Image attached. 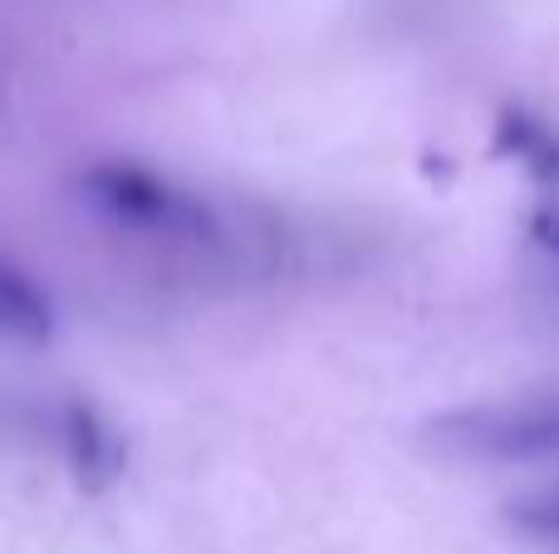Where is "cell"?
<instances>
[{
	"label": "cell",
	"instance_id": "6da1fadb",
	"mask_svg": "<svg viewBox=\"0 0 559 554\" xmlns=\"http://www.w3.org/2000/svg\"><path fill=\"white\" fill-rule=\"evenodd\" d=\"M74 192L84 212L118 236L202 255L231 251V216L212 196L133 157H104V162L79 167Z\"/></svg>",
	"mask_w": 559,
	"mask_h": 554
},
{
	"label": "cell",
	"instance_id": "7a4b0ae2",
	"mask_svg": "<svg viewBox=\"0 0 559 554\" xmlns=\"http://www.w3.org/2000/svg\"><path fill=\"white\" fill-rule=\"evenodd\" d=\"M437 447L491 467H531L559 457V393H521L456 408L437 422Z\"/></svg>",
	"mask_w": 559,
	"mask_h": 554
},
{
	"label": "cell",
	"instance_id": "3957f363",
	"mask_svg": "<svg viewBox=\"0 0 559 554\" xmlns=\"http://www.w3.org/2000/svg\"><path fill=\"white\" fill-rule=\"evenodd\" d=\"M55 339V300L20 261L0 255V344H49Z\"/></svg>",
	"mask_w": 559,
	"mask_h": 554
},
{
	"label": "cell",
	"instance_id": "277c9868",
	"mask_svg": "<svg viewBox=\"0 0 559 554\" xmlns=\"http://www.w3.org/2000/svg\"><path fill=\"white\" fill-rule=\"evenodd\" d=\"M496 143L501 153H511L535 182L545 186H559V133L550 123H535L525 113H506L496 123Z\"/></svg>",
	"mask_w": 559,
	"mask_h": 554
},
{
	"label": "cell",
	"instance_id": "5b68a950",
	"mask_svg": "<svg viewBox=\"0 0 559 554\" xmlns=\"http://www.w3.org/2000/svg\"><path fill=\"white\" fill-rule=\"evenodd\" d=\"M511 520L531 540H540V545L559 550V481H545V486L525 491L521 501H511Z\"/></svg>",
	"mask_w": 559,
	"mask_h": 554
}]
</instances>
